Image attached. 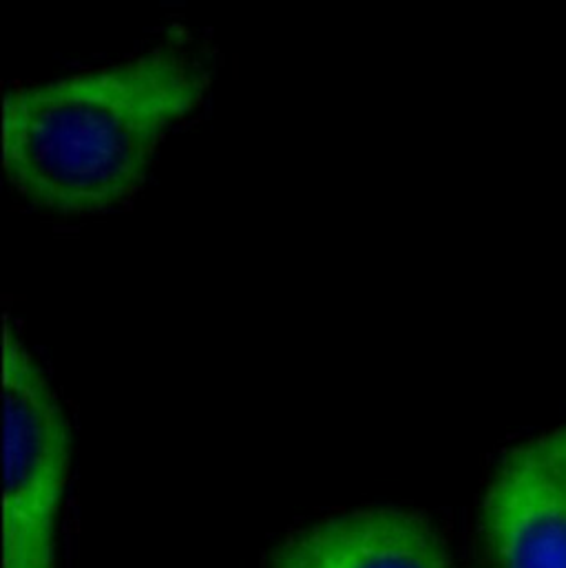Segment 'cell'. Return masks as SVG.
I'll use <instances>...</instances> for the list:
<instances>
[{
	"mask_svg": "<svg viewBox=\"0 0 566 568\" xmlns=\"http://www.w3.org/2000/svg\"><path fill=\"white\" fill-rule=\"evenodd\" d=\"M211 55L182 33L127 60L18 84L2 98V171L55 215L122 206L146 184L166 135L213 87Z\"/></svg>",
	"mask_w": 566,
	"mask_h": 568,
	"instance_id": "6da1fadb",
	"label": "cell"
},
{
	"mask_svg": "<svg viewBox=\"0 0 566 568\" xmlns=\"http://www.w3.org/2000/svg\"><path fill=\"white\" fill-rule=\"evenodd\" d=\"M2 568H55L71 432L44 372L9 321L2 327Z\"/></svg>",
	"mask_w": 566,
	"mask_h": 568,
	"instance_id": "7a4b0ae2",
	"label": "cell"
},
{
	"mask_svg": "<svg viewBox=\"0 0 566 568\" xmlns=\"http://www.w3.org/2000/svg\"><path fill=\"white\" fill-rule=\"evenodd\" d=\"M483 531L496 568H566V447L558 429L505 454L483 500Z\"/></svg>",
	"mask_w": 566,
	"mask_h": 568,
	"instance_id": "3957f363",
	"label": "cell"
},
{
	"mask_svg": "<svg viewBox=\"0 0 566 568\" xmlns=\"http://www.w3.org/2000/svg\"><path fill=\"white\" fill-rule=\"evenodd\" d=\"M269 568H454V560L427 518L381 507L296 531L273 551Z\"/></svg>",
	"mask_w": 566,
	"mask_h": 568,
	"instance_id": "277c9868",
	"label": "cell"
},
{
	"mask_svg": "<svg viewBox=\"0 0 566 568\" xmlns=\"http://www.w3.org/2000/svg\"><path fill=\"white\" fill-rule=\"evenodd\" d=\"M558 432H560V436H563V440H565L566 447V425H560V427H558Z\"/></svg>",
	"mask_w": 566,
	"mask_h": 568,
	"instance_id": "5b68a950",
	"label": "cell"
}]
</instances>
